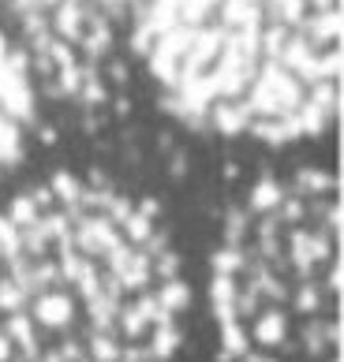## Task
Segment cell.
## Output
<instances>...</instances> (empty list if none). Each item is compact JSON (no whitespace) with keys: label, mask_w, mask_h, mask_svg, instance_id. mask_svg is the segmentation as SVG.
<instances>
[{"label":"cell","mask_w":344,"mask_h":362,"mask_svg":"<svg viewBox=\"0 0 344 362\" xmlns=\"http://www.w3.org/2000/svg\"><path fill=\"white\" fill-rule=\"evenodd\" d=\"M322 362H340V355H337V351H333V358H329V355H326V358H322Z\"/></svg>","instance_id":"cell-16"},{"label":"cell","mask_w":344,"mask_h":362,"mask_svg":"<svg viewBox=\"0 0 344 362\" xmlns=\"http://www.w3.org/2000/svg\"><path fill=\"white\" fill-rule=\"evenodd\" d=\"M258 310H262V295H258L255 288L240 284V291H236V317H240V321H251Z\"/></svg>","instance_id":"cell-13"},{"label":"cell","mask_w":344,"mask_h":362,"mask_svg":"<svg viewBox=\"0 0 344 362\" xmlns=\"http://www.w3.org/2000/svg\"><path fill=\"white\" fill-rule=\"evenodd\" d=\"M303 362H307V358H303Z\"/></svg>","instance_id":"cell-18"},{"label":"cell","mask_w":344,"mask_h":362,"mask_svg":"<svg viewBox=\"0 0 344 362\" xmlns=\"http://www.w3.org/2000/svg\"><path fill=\"white\" fill-rule=\"evenodd\" d=\"M26 306H30L26 288H19L11 276L0 273V314H16V310H26Z\"/></svg>","instance_id":"cell-12"},{"label":"cell","mask_w":344,"mask_h":362,"mask_svg":"<svg viewBox=\"0 0 344 362\" xmlns=\"http://www.w3.org/2000/svg\"><path fill=\"white\" fill-rule=\"evenodd\" d=\"M83 344H86V355H90V362H120L124 340L116 337L113 329H90L86 337H83Z\"/></svg>","instance_id":"cell-8"},{"label":"cell","mask_w":344,"mask_h":362,"mask_svg":"<svg viewBox=\"0 0 344 362\" xmlns=\"http://www.w3.org/2000/svg\"><path fill=\"white\" fill-rule=\"evenodd\" d=\"M172 276H180V254L168 247L161 254H154V280L161 284V280H172Z\"/></svg>","instance_id":"cell-14"},{"label":"cell","mask_w":344,"mask_h":362,"mask_svg":"<svg viewBox=\"0 0 344 362\" xmlns=\"http://www.w3.org/2000/svg\"><path fill=\"white\" fill-rule=\"evenodd\" d=\"M131 52L195 131L288 146L340 116V0H135Z\"/></svg>","instance_id":"cell-1"},{"label":"cell","mask_w":344,"mask_h":362,"mask_svg":"<svg viewBox=\"0 0 344 362\" xmlns=\"http://www.w3.org/2000/svg\"><path fill=\"white\" fill-rule=\"evenodd\" d=\"M288 299H292L296 314L314 317L326 303V288L319 284V276H303V280H292V295H288Z\"/></svg>","instance_id":"cell-7"},{"label":"cell","mask_w":344,"mask_h":362,"mask_svg":"<svg viewBox=\"0 0 344 362\" xmlns=\"http://www.w3.org/2000/svg\"><path fill=\"white\" fill-rule=\"evenodd\" d=\"M4 332H8V340L16 344V358L34 362L38 355H42V344H38V325H34L30 310L4 314Z\"/></svg>","instance_id":"cell-4"},{"label":"cell","mask_w":344,"mask_h":362,"mask_svg":"<svg viewBox=\"0 0 344 362\" xmlns=\"http://www.w3.org/2000/svg\"><path fill=\"white\" fill-rule=\"evenodd\" d=\"M251 340L258 347H281L288 340V314L281 306H262V310L251 317Z\"/></svg>","instance_id":"cell-5"},{"label":"cell","mask_w":344,"mask_h":362,"mask_svg":"<svg viewBox=\"0 0 344 362\" xmlns=\"http://www.w3.org/2000/svg\"><path fill=\"white\" fill-rule=\"evenodd\" d=\"M299 351L307 355V358H326L333 347H329V340H326V321H307V325L299 329Z\"/></svg>","instance_id":"cell-11"},{"label":"cell","mask_w":344,"mask_h":362,"mask_svg":"<svg viewBox=\"0 0 344 362\" xmlns=\"http://www.w3.org/2000/svg\"><path fill=\"white\" fill-rule=\"evenodd\" d=\"M30 317H34V325H42V329H52V332H64V329H71L75 325V314H79V303H75V291L71 288H42V291H34L30 295Z\"/></svg>","instance_id":"cell-3"},{"label":"cell","mask_w":344,"mask_h":362,"mask_svg":"<svg viewBox=\"0 0 344 362\" xmlns=\"http://www.w3.org/2000/svg\"><path fill=\"white\" fill-rule=\"evenodd\" d=\"M0 362H16V344L8 340L4 325H0Z\"/></svg>","instance_id":"cell-15"},{"label":"cell","mask_w":344,"mask_h":362,"mask_svg":"<svg viewBox=\"0 0 344 362\" xmlns=\"http://www.w3.org/2000/svg\"><path fill=\"white\" fill-rule=\"evenodd\" d=\"M217 332H221V351L232 355V358H240L247 347H251V332L243 329L240 317H224V321H217Z\"/></svg>","instance_id":"cell-10"},{"label":"cell","mask_w":344,"mask_h":362,"mask_svg":"<svg viewBox=\"0 0 344 362\" xmlns=\"http://www.w3.org/2000/svg\"><path fill=\"white\" fill-rule=\"evenodd\" d=\"M38 98L30 83V52L16 49L0 30V180L26 157V131L34 127Z\"/></svg>","instance_id":"cell-2"},{"label":"cell","mask_w":344,"mask_h":362,"mask_svg":"<svg viewBox=\"0 0 344 362\" xmlns=\"http://www.w3.org/2000/svg\"><path fill=\"white\" fill-rule=\"evenodd\" d=\"M154 295H157V303H161V310H168L172 317L183 314V310H191V284H188V280H180V276L161 280V284L154 288Z\"/></svg>","instance_id":"cell-9"},{"label":"cell","mask_w":344,"mask_h":362,"mask_svg":"<svg viewBox=\"0 0 344 362\" xmlns=\"http://www.w3.org/2000/svg\"><path fill=\"white\" fill-rule=\"evenodd\" d=\"M262 362H281V358H270V355H262Z\"/></svg>","instance_id":"cell-17"},{"label":"cell","mask_w":344,"mask_h":362,"mask_svg":"<svg viewBox=\"0 0 344 362\" xmlns=\"http://www.w3.org/2000/svg\"><path fill=\"white\" fill-rule=\"evenodd\" d=\"M142 344H147V351H150L154 362H172V355L183 347V332H180L176 321L168 317V321H157V325L147 332V340H142Z\"/></svg>","instance_id":"cell-6"},{"label":"cell","mask_w":344,"mask_h":362,"mask_svg":"<svg viewBox=\"0 0 344 362\" xmlns=\"http://www.w3.org/2000/svg\"><path fill=\"white\" fill-rule=\"evenodd\" d=\"M23 362H26V358H23Z\"/></svg>","instance_id":"cell-19"}]
</instances>
